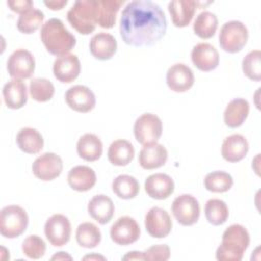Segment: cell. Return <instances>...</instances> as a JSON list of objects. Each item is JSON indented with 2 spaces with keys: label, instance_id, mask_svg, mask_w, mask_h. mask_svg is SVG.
<instances>
[{
  "label": "cell",
  "instance_id": "cell-1",
  "mask_svg": "<svg viewBox=\"0 0 261 261\" xmlns=\"http://www.w3.org/2000/svg\"><path fill=\"white\" fill-rule=\"evenodd\" d=\"M167 20L161 7L151 0H133L123 8L119 21L122 41L133 47H150L165 35Z\"/></svg>",
  "mask_w": 261,
  "mask_h": 261
},
{
  "label": "cell",
  "instance_id": "cell-2",
  "mask_svg": "<svg viewBox=\"0 0 261 261\" xmlns=\"http://www.w3.org/2000/svg\"><path fill=\"white\" fill-rule=\"evenodd\" d=\"M41 41L46 50L55 56H63L75 46V37L59 18L48 19L41 28Z\"/></svg>",
  "mask_w": 261,
  "mask_h": 261
},
{
  "label": "cell",
  "instance_id": "cell-3",
  "mask_svg": "<svg viewBox=\"0 0 261 261\" xmlns=\"http://www.w3.org/2000/svg\"><path fill=\"white\" fill-rule=\"evenodd\" d=\"M249 244L250 234L246 227L231 224L224 230L215 257L219 261H241Z\"/></svg>",
  "mask_w": 261,
  "mask_h": 261
},
{
  "label": "cell",
  "instance_id": "cell-4",
  "mask_svg": "<svg viewBox=\"0 0 261 261\" xmlns=\"http://www.w3.org/2000/svg\"><path fill=\"white\" fill-rule=\"evenodd\" d=\"M70 25L82 35L93 33L97 25V0H77L67 11Z\"/></svg>",
  "mask_w": 261,
  "mask_h": 261
},
{
  "label": "cell",
  "instance_id": "cell-5",
  "mask_svg": "<svg viewBox=\"0 0 261 261\" xmlns=\"http://www.w3.org/2000/svg\"><path fill=\"white\" fill-rule=\"evenodd\" d=\"M29 224L27 211L18 205H8L0 212V233L7 239H14L22 234Z\"/></svg>",
  "mask_w": 261,
  "mask_h": 261
},
{
  "label": "cell",
  "instance_id": "cell-6",
  "mask_svg": "<svg viewBox=\"0 0 261 261\" xmlns=\"http://www.w3.org/2000/svg\"><path fill=\"white\" fill-rule=\"evenodd\" d=\"M248 38V29L242 21L229 20L222 24L218 40L223 51L227 53H237L245 47Z\"/></svg>",
  "mask_w": 261,
  "mask_h": 261
},
{
  "label": "cell",
  "instance_id": "cell-7",
  "mask_svg": "<svg viewBox=\"0 0 261 261\" xmlns=\"http://www.w3.org/2000/svg\"><path fill=\"white\" fill-rule=\"evenodd\" d=\"M134 135L143 146L157 143L162 135L161 119L153 113L142 114L135 121Z\"/></svg>",
  "mask_w": 261,
  "mask_h": 261
},
{
  "label": "cell",
  "instance_id": "cell-8",
  "mask_svg": "<svg viewBox=\"0 0 261 261\" xmlns=\"http://www.w3.org/2000/svg\"><path fill=\"white\" fill-rule=\"evenodd\" d=\"M171 212L179 224L190 226L195 224L200 217V205L194 196L182 194L173 200Z\"/></svg>",
  "mask_w": 261,
  "mask_h": 261
},
{
  "label": "cell",
  "instance_id": "cell-9",
  "mask_svg": "<svg viewBox=\"0 0 261 261\" xmlns=\"http://www.w3.org/2000/svg\"><path fill=\"white\" fill-rule=\"evenodd\" d=\"M44 232L53 247H62L68 243L71 234L69 219L63 214H53L45 222Z\"/></svg>",
  "mask_w": 261,
  "mask_h": 261
},
{
  "label": "cell",
  "instance_id": "cell-10",
  "mask_svg": "<svg viewBox=\"0 0 261 261\" xmlns=\"http://www.w3.org/2000/svg\"><path fill=\"white\" fill-rule=\"evenodd\" d=\"M35 57L25 49H17L10 54L7 60V71L12 79L27 80L35 71Z\"/></svg>",
  "mask_w": 261,
  "mask_h": 261
},
{
  "label": "cell",
  "instance_id": "cell-11",
  "mask_svg": "<svg viewBox=\"0 0 261 261\" xmlns=\"http://www.w3.org/2000/svg\"><path fill=\"white\" fill-rule=\"evenodd\" d=\"M63 169V162L59 155L46 152L39 157L32 164V171L34 175L44 181H50L60 175Z\"/></svg>",
  "mask_w": 261,
  "mask_h": 261
},
{
  "label": "cell",
  "instance_id": "cell-12",
  "mask_svg": "<svg viewBox=\"0 0 261 261\" xmlns=\"http://www.w3.org/2000/svg\"><path fill=\"white\" fill-rule=\"evenodd\" d=\"M140 234V226L130 216L119 217L110 227V238L119 246H127L137 242Z\"/></svg>",
  "mask_w": 261,
  "mask_h": 261
},
{
  "label": "cell",
  "instance_id": "cell-13",
  "mask_svg": "<svg viewBox=\"0 0 261 261\" xmlns=\"http://www.w3.org/2000/svg\"><path fill=\"white\" fill-rule=\"evenodd\" d=\"M145 227L152 238L162 239L170 233L172 220L166 210L154 206L146 213Z\"/></svg>",
  "mask_w": 261,
  "mask_h": 261
},
{
  "label": "cell",
  "instance_id": "cell-14",
  "mask_svg": "<svg viewBox=\"0 0 261 261\" xmlns=\"http://www.w3.org/2000/svg\"><path fill=\"white\" fill-rule=\"evenodd\" d=\"M64 98L70 109L81 113L90 112L96 105L95 94L90 88L83 85L70 87L66 91Z\"/></svg>",
  "mask_w": 261,
  "mask_h": 261
},
{
  "label": "cell",
  "instance_id": "cell-15",
  "mask_svg": "<svg viewBox=\"0 0 261 261\" xmlns=\"http://www.w3.org/2000/svg\"><path fill=\"white\" fill-rule=\"evenodd\" d=\"M194 82L193 70L185 63H175L166 72V84L174 92H187L193 87Z\"/></svg>",
  "mask_w": 261,
  "mask_h": 261
},
{
  "label": "cell",
  "instance_id": "cell-16",
  "mask_svg": "<svg viewBox=\"0 0 261 261\" xmlns=\"http://www.w3.org/2000/svg\"><path fill=\"white\" fill-rule=\"evenodd\" d=\"M191 59L199 70L205 72L214 70L219 64L218 51L209 43L195 45L191 52Z\"/></svg>",
  "mask_w": 261,
  "mask_h": 261
},
{
  "label": "cell",
  "instance_id": "cell-17",
  "mask_svg": "<svg viewBox=\"0 0 261 261\" xmlns=\"http://www.w3.org/2000/svg\"><path fill=\"white\" fill-rule=\"evenodd\" d=\"M81 72V62L76 55L66 54L59 56L53 63V73L56 80L69 84L73 82Z\"/></svg>",
  "mask_w": 261,
  "mask_h": 261
},
{
  "label": "cell",
  "instance_id": "cell-18",
  "mask_svg": "<svg viewBox=\"0 0 261 261\" xmlns=\"http://www.w3.org/2000/svg\"><path fill=\"white\" fill-rule=\"evenodd\" d=\"M147 195L155 200L167 199L174 191L173 179L166 173H154L145 180Z\"/></svg>",
  "mask_w": 261,
  "mask_h": 261
},
{
  "label": "cell",
  "instance_id": "cell-19",
  "mask_svg": "<svg viewBox=\"0 0 261 261\" xmlns=\"http://www.w3.org/2000/svg\"><path fill=\"white\" fill-rule=\"evenodd\" d=\"M90 52L98 60H109L117 50L116 39L109 33L100 32L90 40Z\"/></svg>",
  "mask_w": 261,
  "mask_h": 261
},
{
  "label": "cell",
  "instance_id": "cell-20",
  "mask_svg": "<svg viewBox=\"0 0 261 261\" xmlns=\"http://www.w3.org/2000/svg\"><path fill=\"white\" fill-rule=\"evenodd\" d=\"M168 158L166 148L158 143L144 145L139 153V163L142 168L151 170L163 166Z\"/></svg>",
  "mask_w": 261,
  "mask_h": 261
},
{
  "label": "cell",
  "instance_id": "cell-21",
  "mask_svg": "<svg viewBox=\"0 0 261 261\" xmlns=\"http://www.w3.org/2000/svg\"><path fill=\"white\" fill-rule=\"evenodd\" d=\"M249 151L247 139L240 134L226 137L221 145V155L228 162H239L243 160Z\"/></svg>",
  "mask_w": 261,
  "mask_h": 261
},
{
  "label": "cell",
  "instance_id": "cell-22",
  "mask_svg": "<svg viewBox=\"0 0 261 261\" xmlns=\"http://www.w3.org/2000/svg\"><path fill=\"white\" fill-rule=\"evenodd\" d=\"M5 105L10 109H19L28 102V90L21 80L12 79L2 89Z\"/></svg>",
  "mask_w": 261,
  "mask_h": 261
},
{
  "label": "cell",
  "instance_id": "cell-23",
  "mask_svg": "<svg viewBox=\"0 0 261 261\" xmlns=\"http://www.w3.org/2000/svg\"><path fill=\"white\" fill-rule=\"evenodd\" d=\"M96 181V172L93 168L86 165L74 166L67 174V182L69 187L76 192H87L91 190Z\"/></svg>",
  "mask_w": 261,
  "mask_h": 261
},
{
  "label": "cell",
  "instance_id": "cell-24",
  "mask_svg": "<svg viewBox=\"0 0 261 261\" xmlns=\"http://www.w3.org/2000/svg\"><path fill=\"white\" fill-rule=\"evenodd\" d=\"M114 209L112 200L104 194L94 196L88 203L89 215L100 224H106L112 219Z\"/></svg>",
  "mask_w": 261,
  "mask_h": 261
},
{
  "label": "cell",
  "instance_id": "cell-25",
  "mask_svg": "<svg viewBox=\"0 0 261 261\" xmlns=\"http://www.w3.org/2000/svg\"><path fill=\"white\" fill-rule=\"evenodd\" d=\"M250 111L249 102L243 98H236L227 105L223 113V119L226 126L237 128L247 119Z\"/></svg>",
  "mask_w": 261,
  "mask_h": 261
},
{
  "label": "cell",
  "instance_id": "cell-26",
  "mask_svg": "<svg viewBox=\"0 0 261 261\" xmlns=\"http://www.w3.org/2000/svg\"><path fill=\"white\" fill-rule=\"evenodd\" d=\"M197 3L190 0H174L168 3V11L172 23L177 28H185L193 19Z\"/></svg>",
  "mask_w": 261,
  "mask_h": 261
},
{
  "label": "cell",
  "instance_id": "cell-27",
  "mask_svg": "<svg viewBox=\"0 0 261 261\" xmlns=\"http://www.w3.org/2000/svg\"><path fill=\"white\" fill-rule=\"evenodd\" d=\"M76 152L82 159L93 162L100 159L103 153V144L98 136L87 133L79 139L76 143Z\"/></svg>",
  "mask_w": 261,
  "mask_h": 261
},
{
  "label": "cell",
  "instance_id": "cell-28",
  "mask_svg": "<svg viewBox=\"0 0 261 261\" xmlns=\"http://www.w3.org/2000/svg\"><path fill=\"white\" fill-rule=\"evenodd\" d=\"M135 156V148L130 142L123 139L113 141L107 152L109 162L115 166H125L132 162Z\"/></svg>",
  "mask_w": 261,
  "mask_h": 261
},
{
  "label": "cell",
  "instance_id": "cell-29",
  "mask_svg": "<svg viewBox=\"0 0 261 261\" xmlns=\"http://www.w3.org/2000/svg\"><path fill=\"white\" fill-rule=\"evenodd\" d=\"M18 148L27 154H37L44 147V139L39 130L33 127H22L16 135Z\"/></svg>",
  "mask_w": 261,
  "mask_h": 261
},
{
  "label": "cell",
  "instance_id": "cell-30",
  "mask_svg": "<svg viewBox=\"0 0 261 261\" xmlns=\"http://www.w3.org/2000/svg\"><path fill=\"white\" fill-rule=\"evenodd\" d=\"M122 3L116 0H97V24L103 29L113 28Z\"/></svg>",
  "mask_w": 261,
  "mask_h": 261
},
{
  "label": "cell",
  "instance_id": "cell-31",
  "mask_svg": "<svg viewBox=\"0 0 261 261\" xmlns=\"http://www.w3.org/2000/svg\"><path fill=\"white\" fill-rule=\"evenodd\" d=\"M112 191L118 198L129 200L139 194L140 185L136 177L128 174H120L113 179Z\"/></svg>",
  "mask_w": 261,
  "mask_h": 261
},
{
  "label": "cell",
  "instance_id": "cell-32",
  "mask_svg": "<svg viewBox=\"0 0 261 261\" xmlns=\"http://www.w3.org/2000/svg\"><path fill=\"white\" fill-rule=\"evenodd\" d=\"M218 27L217 16L210 11H202L196 17L193 30L194 33L201 39H210L216 33Z\"/></svg>",
  "mask_w": 261,
  "mask_h": 261
},
{
  "label": "cell",
  "instance_id": "cell-33",
  "mask_svg": "<svg viewBox=\"0 0 261 261\" xmlns=\"http://www.w3.org/2000/svg\"><path fill=\"white\" fill-rule=\"evenodd\" d=\"M75 239L81 247L93 249L100 244L102 234L100 229L94 223L83 222L76 228Z\"/></svg>",
  "mask_w": 261,
  "mask_h": 261
},
{
  "label": "cell",
  "instance_id": "cell-34",
  "mask_svg": "<svg viewBox=\"0 0 261 261\" xmlns=\"http://www.w3.org/2000/svg\"><path fill=\"white\" fill-rule=\"evenodd\" d=\"M205 217L207 221L212 225H221L228 218V207L226 203L220 199H210L206 202Z\"/></svg>",
  "mask_w": 261,
  "mask_h": 261
},
{
  "label": "cell",
  "instance_id": "cell-35",
  "mask_svg": "<svg viewBox=\"0 0 261 261\" xmlns=\"http://www.w3.org/2000/svg\"><path fill=\"white\" fill-rule=\"evenodd\" d=\"M233 185L232 176L221 170L212 171L206 174L204 178V187L207 191L213 193H224L230 190Z\"/></svg>",
  "mask_w": 261,
  "mask_h": 261
},
{
  "label": "cell",
  "instance_id": "cell-36",
  "mask_svg": "<svg viewBox=\"0 0 261 261\" xmlns=\"http://www.w3.org/2000/svg\"><path fill=\"white\" fill-rule=\"evenodd\" d=\"M44 13L36 8H33L19 15L17 19V30L22 34H33L35 33L43 23Z\"/></svg>",
  "mask_w": 261,
  "mask_h": 261
},
{
  "label": "cell",
  "instance_id": "cell-37",
  "mask_svg": "<svg viewBox=\"0 0 261 261\" xmlns=\"http://www.w3.org/2000/svg\"><path fill=\"white\" fill-rule=\"evenodd\" d=\"M55 92L53 84L44 77H35L30 82V95L37 102H47Z\"/></svg>",
  "mask_w": 261,
  "mask_h": 261
},
{
  "label": "cell",
  "instance_id": "cell-38",
  "mask_svg": "<svg viewBox=\"0 0 261 261\" xmlns=\"http://www.w3.org/2000/svg\"><path fill=\"white\" fill-rule=\"evenodd\" d=\"M244 74L255 82L261 80V52L260 50L250 51L242 61Z\"/></svg>",
  "mask_w": 261,
  "mask_h": 261
},
{
  "label": "cell",
  "instance_id": "cell-39",
  "mask_svg": "<svg viewBox=\"0 0 261 261\" xmlns=\"http://www.w3.org/2000/svg\"><path fill=\"white\" fill-rule=\"evenodd\" d=\"M22 253L30 259H40L46 252V244L42 238L37 234L27 237L21 245Z\"/></svg>",
  "mask_w": 261,
  "mask_h": 261
},
{
  "label": "cell",
  "instance_id": "cell-40",
  "mask_svg": "<svg viewBox=\"0 0 261 261\" xmlns=\"http://www.w3.org/2000/svg\"><path fill=\"white\" fill-rule=\"evenodd\" d=\"M144 260L166 261L170 258V249L167 245H154L143 252Z\"/></svg>",
  "mask_w": 261,
  "mask_h": 261
},
{
  "label": "cell",
  "instance_id": "cell-41",
  "mask_svg": "<svg viewBox=\"0 0 261 261\" xmlns=\"http://www.w3.org/2000/svg\"><path fill=\"white\" fill-rule=\"evenodd\" d=\"M7 5L9 8L19 14H22L34 8V3L31 0H13L7 1Z\"/></svg>",
  "mask_w": 261,
  "mask_h": 261
},
{
  "label": "cell",
  "instance_id": "cell-42",
  "mask_svg": "<svg viewBox=\"0 0 261 261\" xmlns=\"http://www.w3.org/2000/svg\"><path fill=\"white\" fill-rule=\"evenodd\" d=\"M44 4L50 8L51 10H60L62 9L66 4L67 1L66 0H52V1H44Z\"/></svg>",
  "mask_w": 261,
  "mask_h": 261
},
{
  "label": "cell",
  "instance_id": "cell-43",
  "mask_svg": "<svg viewBox=\"0 0 261 261\" xmlns=\"http://www.w3.org/2000/svg\"><path fill=\"white\" fill-rule=\"evenodd\" d=\"M122 260H144L143 252L132 251L122 257Z\"/></svg>",
  "mask_w": 261,
  "mask_h": 261
},
{
  "label": "cell",
  "instance_id": "cell-44",
  "mask_svg": "<svg viewBox=\"0 0 261 261\" xmlns=\"http://www.w3.org/2000/svg\"><path fill=\"white\" fill-rule=\"evenodd\" d=\"M51 259L52 260H65V259L71 260L72 257L70 255H68L66 252H58L55 255H53Z\"/></svg>",
  "mask_w": 261,
  "mask_h": 261
},
{
  "label": "cell",
  "instance_id": "cell-45",
  "mask_svg": "<svg viewBox=\"0 0 261 261\" xmlns=\"http://www.w3.org/2000/svg\"><path fill=\"white\" fill-rule=\"evenodd\" d=\"M84 260H93V259H96V260H105V257L101 256V255H97V254H92V255H87L83 258Z\"/></svg>",
  "mask_w": 261,
  "mask_h": 261
}]
</instances>
